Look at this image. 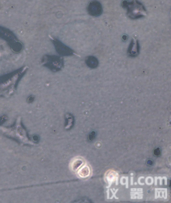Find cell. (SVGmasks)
<instances>
[{"label": "cell", "mask_w": 171, "mask_h": 203, "mask_svg": "<svg viewBox=\"0 0 171 203\" xmlns=\"http://www.w3.org/2000/svg\"><path fill=\"white\" fill-rule=\"evenodd\" d=\"M0 38L6 41L12 50L16 52H21L23 48L22 43L15 35L6 28L0 26Z\"/></svg>", "instance_id": "1"}, {"label": "cell", "mask_w": 171, "mask_h": 203, "mask_svg": "<svg viewBox=\"0 0 171 203\" xmlns=\"http://www.w3.org/2000/svg\"><path fill=\"white\" fill-rule=\"evenodd\" d=\"M122 6L127 10V14L130 18L135 19L144 17L146 14L144 5L137 1H123Z\"/></svg>", "instance_id": "2"}, {"label": "cell", "mask_w": 171, "mask_h": 203, "mask_svg": "<svg viewBox=\"0 0 171 203\" xmlns=\"http://www.w3.org/2000/svg\"><path fill=\"white\" fill-rule=\"evenodd\" d=\"M41 62L44 66L53 72L61 70L64 65L63 58L56 55H44Z\"/></svg>", "instance_id": "3"}, {"label": "cell", "mask_w": 171, "mask_h": 203, "mask_svg": "<svg viewBox=\"0 0 171 203\" xmlns=\"http://www.w3.org/2000/svg\"><path fill=\"white\" fill-rule=\"evenodd\" d=\"M56 51L61 56H71L74 55L73 50L61 42L57 39L54 38L52 40Z\"/></svg>", "instance_id": "4"}, {"label": "cell", "mask_w": 171, "mask_h": 203, "mask_svg": "<svg viewBox=\"0 0 171 203\" xmlns=\"http://www.w3.org/2000/svg\"><path fill=\"white\" fill-rule=\"evenodd\" d=\"M88 12L91 16H99L102 14L103 9L102 5L97 1H92L90 2L87 7Z\"/></svg>", "instance_id": "5"}, {"label": "cell", "mask_w": 171, "mask_h": 203, "mask_svg": "<svg viewBox=\"0 0 171 203\" xmlns=\"http://www.w3.org/2000/svg\"><path fill=\"white\" fill-rule=\"evenodd\" d=\"M139 44L138 40L133 39L128 49V54L131 57L137 56L139 52Z\"/></svg>", "instance_id": "6"}, {"label": "cell", "mask_w": 171, "mask_h": 203, "mask_svg": "<svg viewBox=\"0 0 171 203\" xmlns=\"http://www.w3.org/2000/svg\"><path fill=\"white\" fill-rule=\"evenodd\" d=\"M85 62L89 67L94 69L97 67L99 62L97 58L93 56H89L86 58Z\"/></svg>", "instance_id": "7"}, {"label": "cell", "mask_w": 171, "mask_h": 203, "mask_svg": "<svg viewBox=\"0 0 171 203\" xmlns=\"http://www.w3.org/2000/svg\"><path fill=\"white\" fill-rule=\"evenodd\" d=\"M90 169L88 165H85L78 170V174L80 177L85 178L88 177L90 174Z\"/></svg>", "instance_id": "8"}, {"label": "cell", "mask_w": 171, "mask_h": 203, "mask_svg": "<svg viewBox=\"0 0 171 203\" xmlns=\"http://www.w3.org/2000/svg\"><path fill=\"white\" fill-rule=\"evenodd\" d=\"M84 163V161L80 158H77L75 159L72 163L71 168L74 171H76L82 166Z\"/></svg>", "instance_id": "9"}, {"label": "cell", "mask_w": 171, "mask_h": 203, "mask_svg": "<svg viewBox=\"0 0 171 203\" xmlns=\"http://www.w3.org/2000/svg\"><path fill=\"white\" fill-rule=\"evenodd\" d=\"M66 123V129H69L71 128L73 124L74 119L73 116L71 114L67 115Z\"/></svg>", "instance_id": "10"}, {"label": "cell", "mask_w": 171, "mask_h": 203, "mask_svg": "<svg viewBox=\"0 0 171 203\" xmlns=\"http://www.w3.org/2000/svg\"><path fill=\"white\" fill-rule=\"evenodd\" d=\"M161 151L159 148H157L154 151V154L155 155L158 156L161 154Z\"/></svg>", "instance_id": "11"}, {"label": "cell", "mask_w": 171, "mask_h": 203, "mask_svg": "<svg viewBox=\"0 0 171 203\" xmlns=\"http://www.w3.org/2000/svg\"><path fill=\"white\" fill-rule=\"evenodd\" d=\"M147 164H148V165H152V164H153L152 161H151V160H148L147 161Z\"/></svg>", "instance_id": "12"}, {"label": "cell", "mask_w": 171, "mask_h": 203, "mask_svg": "<svg viewBox=\"0 0 171 203\" xmlns=\"http://www.w3.org/2000/svg\"><path fill=\"white\" fill-rule=\"evenodd\" d=\"M122 37H123L122 38H123V39L124 40V41L127 40V36H126V35H123V36Z\"/></svg>", "instance_id": "13"}]
</instances>
